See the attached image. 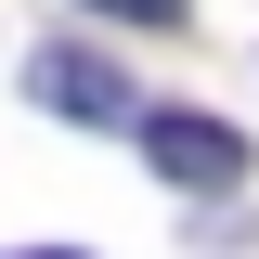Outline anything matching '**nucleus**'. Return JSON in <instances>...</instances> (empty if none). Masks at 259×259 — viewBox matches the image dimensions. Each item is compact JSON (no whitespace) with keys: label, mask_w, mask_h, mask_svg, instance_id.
<instances>
[{"label":"nucleus","mask_w":259,"mask_h":259,"mask_svg":"<svg viewBox=\"0 0 259 259\" xmlns=\"http://www.w3.org/2000/svg\"><path fill=\"white\" fill-rule=\"evenodd\" d=\"M143 156H156V182H168V194H233V182H246V130L156 104V117H143Z\"/></svg>","instance_id":"obj_1"},{"label":"nucleus","mask_w":259,"mask_h":259,"mask_svg":"<svg viewBox=\"0 0 259 259\" xmlns=\"http://www.w3.org/2000/svg\"><path fill=\"white\" fill-rule=\"evenodd\" d=\"M26 91L52 104V117H130V78H117V65H104V52H78V39L26 65Z\"/></svg>","instance_id":"obj_2"},{"label":"nucleus","mask_w":259,"mask_h":259,"mask_svg":"<svg viewBox=\"0 0 259 259\" xmlns=\"http://www.w3.org/2000/svg\"><path fill=\"white\" fill-rule=\"evenodd\" d=\"M91 13H117V26H182V0H91Z\"/></svg>","instance_id":"obj_3"}]
</instances>
